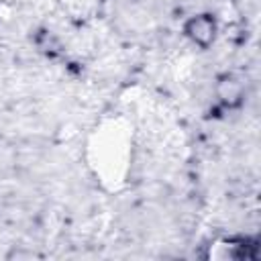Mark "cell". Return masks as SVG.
Segmentation results:
<instances>
[{"label":"cell","mask_w":261,"mask_h":261,"mask_svg":"<svg viewBox=\"0 0 261 261\" xmlns=\"http://www.w3.org/2000/svg\"><path fill=\"white\" fill-rule=\"evenodd\" d=\"M216 98L224 108H237L245 100V84L232 73H224L216 84Z\"/></svg>","instance_id":"cell-2"},{"label":"cell","mask_w":261,"mask_h":261,"mask_svg":"<svg viewBox=\"0 0 261 261\" xmlns=\"http://www.w3.org/2000/svg\"><path fill=\"white\" fill-rule=\"evenodd\" d=\"M216 33H218V22H216L214 14H210V12L194 14L184 24V35L200 49H208L214 43Z\"/></svg>","instance_id":"cell-1"}]
</instances>
